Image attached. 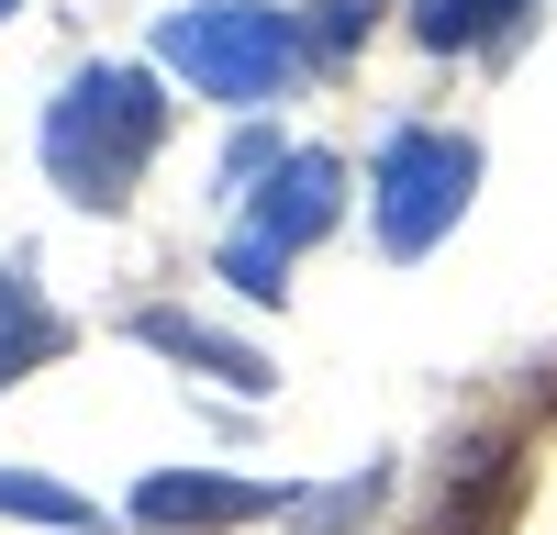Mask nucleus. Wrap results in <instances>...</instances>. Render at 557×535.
<instances>
[{
	"mask_svg": "<svg viewBox=\"0 0 557 535\" xmlns=\"http://www.w3.org/2000/svg\"><path fill=\"white\" fill-rule=\"evenodd\" d=\"M157 134H168V101H157L146 67H78L67 101L45 112V167H57L67 201L101 212V201L134 190V167L157 157Z\"/></svg>",
	"mask_w": 557,
	"mask_h": 535,
	"instance_id": "nucleus-1",
	"label": "nucleus"
},
{
	"mask_svg": "<svg viewBox=\"0 0 557 535\" xmlns=\"http://www.w3.org/2000/svg\"><path fill=\"white\" fill-rule=\"evenodd\" d=\"M146 346H168V357H190V369H212V380H235V390H268V369L246 346H223L212 324H190V312H146V324H134Z\"/></svg>",
	"mask_w": 557,
	"mask_h": 535,
	"instance_id": "nucleus-6",
	"label": "nucleus"
},
{
	"mask_svg": "<svg viewBox=\"0 0 557 535\" xmlns=\"http://www.w3.org/2000/svg\"><path fill=\"white\" fill-rule=\"evenodd\" d=\"M535 12V0H412V34L424 45H491V34H513Z\"/></svg>",
	"mask_w": 557,
	"mask_h": 535,
	"instance_id": "nucleus-7",
	"label": "nucleus"
},
{
	"mask_svg": "<svg viewBox=\"0 0 557 535\" xmlns=\"http://www.w3.org/2000/svg\"><path fill=\"white\" fill-rule=\"evenodd\" d=\"M368 23H380V0H323V45H357Z\"/></svg>",
	"mask_w": 557,
	"mask_h": 535,
	"instance_id": "nucleus-11",
	"label": "nucleus"
},
{
	"mask_svg": "<svg viewBox=\"0 0 557 535\" xmlns=\"http://www.w3.org/2000/svg\"><path fill=\"white\" fill-rule=\"evenodd\" d=\"M480 190V146L469 134H435V123H401L380 146V178H368V201H380V246L391 257H424L457 212Z\"/></svg>",
	"mask_w": 557,
	"mask_h": 535,
	"instance_id": "nucleus-3",
	"label": "nucleus"
},
{
	"mask_svg": "<svg viewBox=\"0 0 557 535\" xmlns=\"http://www.w3.org/2000/svg\"><path fill=\"white\" fill-rule=\"evenodd\" d=\"M223 279H235L246 301H278V290H290V257H278L268 235H235V246H223Z\"/></svg>",
	"mask_w": 557,
	"mask_h": 535,
	"instance_id": "nucleus-10",
	"label": "nucleus"
},
{
	"mask_svg": "<svg viewBox=\"0 0 557 535\" xmlns=\"http://www.w3.org/2000/svg\"><path fill=\"white\" fill-rule=\"evenodd\" d=\"M168 67L201 89V101H268L278 78L301 67V23L290 12H257V0H201V12H168Z\"/></svg>",
	"mask_w": 557,
	"mask_h": 535,
	"instance_id": "nucleus-2",
	"label": "nucleus"
},
{
	"mask_svg": "<svg viewBox=\"0 0 557 535\" xmlns=\"http://www.w3.org/2000/svg\"><path fill=\"white\" fill-rule=\"evenodd\" d=\"M67 346V312H45L34 290H12L0 301V380H23V369H45V357Z\"/></svg>",
	"mask_w": 557,
	"mask_h": 535,
	"instance_id": "nucleus-8",
	"label": "nucleus"
},
{
	"mask_svg": "<svg viewBox=\"0 0 557 535\" xmlns=\"http://www.w3.org/2000/svg\"><path fill=\"white\" fill-rule=\"evenodd\" d=\"M335 157H323V146H301V157H278V178H268V201H257V223H246V235H268L278 257H290V246H312L323 235V223H335Z\"/></svg>",
	"mask_w": 557,
	"mask_h": 535,
	"instance_id": "nucleus-4",
	"label": "nucleus"
},
{
	"mask_svg": "<svg viewBox=\"0 0 557 535\" xmlns=\"http://www.w3.org/2000/svg\"><path fill=\"white\" fill-rule=\"evenodd\" d=\"M0 12H12V0H0Z\"/></svg>",
	"mask_w": 557,
	"mask_h": 535,
	"instance_id": "nucleus-12",
	"label": "nucleus"
},
{
	"mask_svg": "<svg viewBox=\"0 0 557 535\" xmlns=\"http://www.w3.org/2000/svg\"><path fill=\"white\" fill-rule=\"evenodd\" d=\"M268 502H278V490H257V480H178V469H157L146 490H134L146 524H246Z\"/></svg>",
	"mask_w": 557,
	"mask_h": 535,
	"instance_id": "nucleus-5",
	"label": "nucleus"
},
{
	"mask_svg": "<svg viewBox=\"0 0 557 535\" xmlns=\"http://www.w3.org/2000/svg\"><path fill=\"white\" fill-rule=\"evenodd\" d=\"M0 513H23V524H67V535H89V524H101V502H78V490L34 480V469H0Z\"/></svg>",
	"mask_w": 557,
	"mask_h": 535,
	"instance_id": "nucleus-9",
	"label": "nucleus"
}]
</instances>
